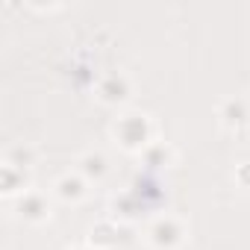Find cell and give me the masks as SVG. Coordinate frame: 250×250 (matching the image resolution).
Masks as SVG:
<instances>
[{
	"label": "cell",
	"instance_id": "obj_1",
	"mask_svg": "<svg viewBox=\"0 0 250 250\" xmlns=\"http://www.w3.org/2000/svg\"><path fill=\"white\" fill-rule=\"evenodd\" d=\"M18 212H21L24 218H30V221H39V218H44V215H47V206H44L36 194H27V197H21Z\"/></svg>",
	"mask_w": 250,
	"mask_h": 250
},
{
	"label": "cell",
	"instance_id": "obj_2",
	"mask_svg": "<svg viewBox=\"0 0 250 250\" xmlns=\"http://www.w3.org/2000/svg\"><path fill=\"white\" fill-rule=\"evenodd\" d=\"M56 188H59V197H65V200H68V197H71V200H77V197H83V191H85V188H83V183H80V180H71V177L59 180V183H56Z\"/></svg>",
	"mask_w": 250,
	"mask_h": 250
},
{
	"label": "cell",
	"instance_id": "obj_3",
	"mask_svg": "<svg viewBox=\"0 0 250 250\" xmlns=\"http://www.w3.org/2000/svg\"><path fill=\"white\" fill-rule=\"evenodd\" d=\"M83 171H85V174H94V177H100V174L106 171V159H103L100 153H88V156L83 159Z\"/></svg>",
	"mask_w": 250,
	"mask_h": 250
}]
</instances>
